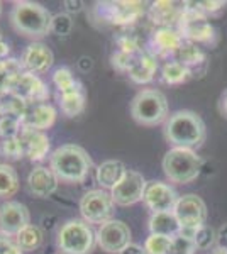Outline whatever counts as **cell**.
<instances>
[{"instance_id": "4316f807", "label": "cell", "mask_w": 227, "mask_h": 254, "mask_svg": "<svg viewBox=\"0 0 227 254\" xmlns=\"http://www.w3.org/2000/svg\"><path fill=\"white\" fill-rule=\"evenodd\" d=\"M161 78L168 85H181L192 78V71L180 61H166L161 68Z\"/></svg>"}, {"instance_id": "f35d334b", "label": "cell", "mask_w": 227, "mask_h": 254, "mask_svg": "<svg viewBox=\"0 0 227 254\" xmlns=\"http://www.w3.org/2000/svg\"><path fill=\"white\" fill-rule=\"evenodd\" d=\"M190 3H192L197 10H200L204 15L216 14V12L226 7V2H221V0H212V2H209V0H199V2H190Z\"/></svg>"}, {"instance_id": "44dd1931", "label": "cell", "mask_w": 227, "mask_h": 254, "mask_svg": "<svg viewBox=\"0 0 227 254\" xmlns=\"http://www.w3.org/2000/svg\"><path fill=\"white\" fill-rule=\"evenodd\" d=\"M127 173V168L119 159H107L97 168V182L104 190H112L122 182Z\"/></svg>"}, {"instance_id": "5b68a950", "label": "cell", "mask_w": 227, "mask_h": 254, "mask_svg": "<svg viewBox=\"0 0 227 254\" xmlns=\"http://www.w3.org/2000/svg\"><path fill=\"white\" fill-rule=\"evenodd\" d=\"M168 100L159 90L144 88L131 102V116L138 124L146 127H154L166 122Z\"/></svg>"}, {"instance_id": "8992f818", "label": "cell", "mask_w": 227, "mask_h": 254, "mask_svg": "<svg viewBox=\"0 0 227 254\" xmlns=\"http://www.w3.org/2000/svg\"><path fill=\"white\" fill-rule=\"evenodd\" d=\"M56 243L63 254H90L97 244V237L88 222L70 219L58 231Z\"/></svg>"}, {"instance_id": "836d02e7", "label": "cell", "mask_w": 227, "mask_h": 254, "mask_svg": "<svg viewBox=\"0 0 227 254\" xmlns=\"http://www.w3.org/2000/svg\"><path fill=\"white\" fill-rule=\"evenodd\" d=\"M193 241H195L197 249H210L217 243V232L214 231V227L204 224L202 227H199V231H197L195 239Z\"/></svg>"}, {"instance_id": "7402d4cb", "label": "cell", "mask_w": 227, "mask_h": 254, "mask_svg": "<svg viewBox=\"0 0 227 254\" xmlns=\"http://www.w3.org/2000/svg\"><path fill=\"white\" fill-rule=\"evenodd\" d=\"M158 71V60L151 51H143L136 60L133 69L129 71V78L134 83H150L154 80Z\"/></svg>"}, {"instance_id": "3957f363", "label": "cell", "mask_w": 227, "mask_h": 254, "mask_svg": "<svg viewBox=\"0 0 227 254\" xmlns=\"http://www.w3.org/2000/svg\"><path fill=\"white\" fill-rule=\"evenodd\" d=\"M51 19L46 7L36 2H15L10 10V24L19 34L31 39H41L51 32Z\"/></svg>"}, {"instance_id": "ab89813d", "label": "cell", "mask_w": 227, "mask_h": 254, "mask_svg": "<svg viewBox=\"0 0 227 254\" xmlns=\"http://www.w3.org/2000/svg\"><path fill=\"white\" fill-rule=\"evenodd\" d=\"M24 251L19 248L15 241H12L9 236L0 232V254H22Z\"/></svg>"}, {"instance_id": "cb8c5ba5", "label": "cell", "mask_w": 227, "mask_h": 254, "mask_svg": "<svg viewBox=\"0 0 227 254\" xmlns=\"http://www.w3.org/2000/svg\"><path fill=\"white\" fill-rule=\"evenodd\" d=\"M181 225L176 219L175 212H158L150 217V231L151 234L175 237L178 236Z\"/></svg>"}, {"instance_id": "6da1fadb", "label": "cell", "mask_w": 227, "mask_h": 254, "mask_svg": "<svg viewBox=\"0 0 227 254\" xmlns=\"http://www.w3.org/2000/svg\"><path fill=\"white\" fill-rule=\"evenodd\" d=\"M164 137L173 147L195 149L205 142L207 129L202 117L193 110H176L164 122Z\"/></svg>"}, {"instance_id": "9c48e42d", "label": "cell", "mask_w": 227, "mask_h": 254, "mask_svg": "<svg viewBox=\"0 0 227 254\" xmlns=\"http://www.w3.org/2000/svg\"><path fill=\"white\" fill-rule=\"evenodd\" d=\"M80 212L85 222L104 225L109 220H114L115 215V202L112 193L104 188L88 190L80 200Z\"/></svg>"}, {"instance_id": "7dc6e473", "label": "cell", "mask_w": 227, "mask_h": 254, "mask_svg": "<svg viewBox=\"0 0 227 254\" xmlns=\"http://www.w3.org/2000/svg\"><path fill=\"white\" fill-rule=\"evenodd\" d=\"M212 254H227V249H224V248H219V246H217V248L212 251Z\"/></svg>"}, {"instance_id": "30bf717a", "label": "cell", "mask_w": 227, "mask_h": 254, "mask_svg": "<svg viewBox=\"0 0 227 254\" xmlns=\"http://www.w3.org/2000/svg\"><path fill=\"white\" fill-rule=\"evenodd\" d=\"M95 15L98 20L114 26H129L144 14V3L141 2H98L95 3Z\"/></svg>"}, {"instance_id": "8d00e7d4", "label": "cell", "mask_w": 227, "mask_h": 254, "mask_svg": "<svg viewBox=\"0 0 227 254\" xmlns=\"http://www.w3.org/2000/svg\"><path fill=\"white\" fill-rule=\"evenodd\" d=\"M139 55H131V53H126V51H115L112 55V58H110V61H112V66L115 69H119V71H126L129 73L131 69H133L136 60H138Z\"/></svg>"}, {"instance_id": "277c9868", "label": "cell", "mask_w": 227, "mask_h": 254, "mask_svg": "<svg viewBox=\"0 0 227 254\" xmlns=\"http://www.w3.org/2000/svg\"><path fill=\"white\" fill-rule=\"evenodd\" d=\"M202 158L193 149L171 147L163 158V171L171 183L187 185L199 178L202 171Z\"/></svg>"}, {"instance_id": "d4e9b609", "label": "cell", "mask_w": 227, "mask_h": 254, "mask_svg": "<svg viewBox=\"0 0 227 254\" xmlns=\"http://www.w3.org/2000/svg\"><path fill=\"white\" fill-rule=\"evenodd\" d=\"M176 61H180L181 64H185L187 68H190L192 71V78L193 76H199L197 73L199 68H205V61H207V56L205 53L202 51V48L199 44H193V43H185L183 46L180 48V51L176 53Z\"/></svg>"}, {"instance_id": "9a60e30c", "label": "cell", "mask_w": 227, "mask_h": 254, "mask_svg": "<svg viewBox=\"0 0 227 254\" xmlns=\"http://www.w3.org/2000/svg\"><path fill=\"white\" fill-rule=\"evenodd\" d=\"M178 193L175 191V188L170 187L168 183L163 182H150L144 191L143 202L146 203V207L150 208L152 214L158 212H173L178 202Z\"/></svg>"}, {"instance_id": "f1b7e54d", "label": "cell", "mask_w": 227, "mask_h": 254, "mask_svg": "<svg viewBox=\"0 0 227 254\" xmlns=\"http://www.w3.org/2000/svg\"><path fill=\"white\" fill-rule=\"evenodd\" d=\"M44 241V234L43 231L38 227V225H27L24 231H20L17 236H15V243L22 251H36Z\"/></svg>"}, {"instance_id": "e575fe53", "label": "cell", "mask_w": 227, "mask_h": 254, "mask_svg": "<svg viewBox=\"0 0 227 254\" xmlns=\"http://www.w3.org/2000/svg\"><path fill=\"white\" fill-rule=\"evenodd\" d=\"M31 105H27L24 100H20L17 97H10L7 102H2V109H3V116H12L17 117L22 121L24 116L27 114V110Z\"/></svg>"}, {"instance_id": "7c38bea8", "label": "cell", "mask_w": 227, "mask_h": 254, "mask_svg": "<svg viewBox=\"0 0 227 254\" xmlns=\"http://www.w3.org/2000/svg\"><path fill=\"white\" fill-rule=\"evenodd\" d=\"M148 182L144 180V176L136 170H127L126 176L122 178V182L119 185H115L110 193L115 202V205L121 207H129L134 203L141 202L144 198V191H146Z\"/></svg>"}, {"instance_id": "d590c367", "label": "cell", "mask_w": 227, "mask_h": 254, "mask_svg": "<svg viewBox=\"0 0 227 254\" xmlns=\"http://www.w3.org/2000/svg\"><path fill=\"white\" fill-rule=\"evenodd\" d=\"M73 29V20L70 17V14L60 12L55 14L51 19V32L56 36H68Z\"/></svg>"}, {"instance_id": "f6af8a7d", "label": "cell", "mask_w": 227, "mask_h": 254, "mask_svg": "<svg viewBox=\"0 0 227 254\" xmlns=\"http://www.w3.org/2000/svg\"><path fill=\"white\" fill-rule=\"evenodd\" d=\"M65 7H67L68 12H80L81 10V5L83 2H73V0H65Z\"/></svg>"}, {"instance_id": "60d3db41", "label": "cell", "mask_w": 227, "mask_h": 254, "mask_svg": "<svg viewBox=\"0 0 227 254\" xmlns=\"http://www.w3.org/2000/svg\"><path fill=\"white\" fill-rule=\"evenodd\" d=\"M217 110L221 114L222 119L227 121V88L222 90V93L219 95V100H217Z\"/></svg>"}, {"instance_id": "4dcf8cb0", "label": "cell", "mask_w": 227, "mask_h": 254, "mask_svg": "<svg viewBox=\"0 0 227 254\" xmlns=\"http://www.w3.org/2000/svg\"><path fill=\"white\" fill-rule=\"evenodd\" d=\"M0 158L7 159V161H19L24 158V147L19 136L0 141Z\"/></svg>"}, {"instance_id": "f546056e", "label": "cell", "mask_w": 227, "mask_h": 254, "mask_svg": "<svg viewBox=\"0 0 227 254\" xmlns=\"http://www.w3.org/2000/svg\"><path fill=\"white\" fill-rule=\"evenodd\" d=\"M61 112L67 117H76L85 110V90L83 92L70 93V95H60Z\"/></svg>"}, {"instance_id": "681fc988", "label": "cell", "mask_w": 227, "mask_h": 254, "mask_svg": "<svg viewBox=\"0 0 227 254\" xmlns=\"http://www.w3.org/2000/svg\"><path fill=\"white\" fill-rule=\"evenodd\" d=\"M0 15H2V2H0Z\"/></svg>"}, {"instance_id": "8fae6325", "label": "cell", "mask_w": 227, "mask_h": 254, "mask_svg": "<svg viewBox=\"0 0 227 254\" xmlns=\"http://www.w3.org/2000/svg\"><path fill=\"white\" fill-rule=\"evenodd\" d=\"M131 236L133 234H131L129 225L117 219L100 225L98 231L95 232L98 248L109 254H119L124 248H127L133 239Z\"/></svg>"}, {"instance_id": "1f68e13d", "label": "cell", "mask_w": 227, "mask_h": 254, "mask_svg": "<svg viewBox=\"0 0 227 254\" xmlns=\"http://www.w3.org/2000/svg\"><path fill=\"white\" fill-rule=\"evenodd\" d=\"M171 243L173 237L151 234L144 243V251L146 254H171Z\"/></svg>"}, {"instance_id": "ac0fdd59", "label": "cell", "mask_w": 227, "mask_h": 254, "mask_svg": "<svg viewBox=\"0 0 227 254\" xmlns=\"http://www.w3.org/2000/svg\"><path fill=\"white\" fill-rule=\"evenodd\" d=\"M58 182L56 175L51 168L46 166H34L27 176V188L38 198H48L56 191Z\"/></svg>"}, {"instance_id": "7a4b0ae2", "label": "cell", "mask_w": 227, "mask_h": 254, "mask_svg": "<svg viewBox=\"0 0 227 254\" xmlns=\"http://www.w3.org/2000/svg\"><path fill=\"white\" fill-rule=\"evenodd\" d=\"M92 158L81 146L63 144L49 156V168L63 183H81L92 170Z\"/></svg>"}, {"instance_id": "484cf974", "label": "cell", "mask_w": 227, "mask_h": 254, "mask_svg": "<svg viewBox=\"0 0 227 254\" xmlns=\"http://www.w3.org/2000/svg\"><path fill=\"white\" fill-rule=\"evenodd\" d=\"M53 83L58 88V93L60 95H70V93H76V92H83V85H81L80 80H76L73 76L72 69L67 66L58 68L55 73H53Z\"/></svg>"}, {"instance_id": "c3c4849f", "label": "cell", "mask_w": 227, "mask_h": 254, "mask_svg": "<svg viewBox=\"0 0 227 254\" xmlns=\"http://www.w3.org/2000/svg\"><path fill=\"white\" fill-rule=\"evenodd\" d=\"M0 117H3V109H2V102H0Z\"/></svg>"}, {"instance_id": "ee69618b", "label": "cell", "mask_w": 227, "mask_h": 254, "mask_svg": "<svg viewBox=\"0 0 227 254\" xmlns=\"http://www.w3.org/2000/svg\"><path fill=\"white\" fill-rule=\"evenodd\" d=\"M93 66V61L92 58H88V56H81L80 60H78V68L81 69V71H88V69H92Z\"/></svg>"}, {"instance_id": "d6a6232c", "label": "cell", "mask_w": 227, "mask_h": 254, "mask_svg": "<svg viewBox=\"0 0 227 254\" xmlns=\"http://www.w3.org/2000/svg\"><path fill=\"white\" fill-rule=\"evenodd\" d=\"M22 130V121L12 116H3L0 117V137L9 139V137H17Z\"/></svg>"}, {"instance_id": "ba28073f", "label": "cell", "mask_w": 227, "mask_h": 254, "mask_svg": "<svg viewBox=\"0 0 227 254\" xmlns=\"http://www.w3.org/2000/svg\"><path fill=\"white\" fill-rule=\"evenodd\" d=\"M7 95L17 97L24 100L27 105L44 104L49 98V90L44 85V81L36 76L34 73L22 71L19 75H10L5 78Z\"/></svg>"}, {"instance_id": "74e56055", "label": "cell", "mask_w": 227, "mask_h": 254, "mask_svg": "<svg viewBox=\"0 0 227 254\" xmlns=\"http://www.w3.org/2000/svg\"><path fill=\"white\" fill-rule=\"evenodd\" d=\"M197 246L195 241L188 239V237L183 236H175L171 243V254H195Z\"/></svg>"}, {"instance_id": "bcb514c9", "label": "cell", "mask_w": 227, "mask_h": 254, "mask_svg": "<svg viewBox=\"0 0 227 254\" xmlns=\"http://www.w3.org/2000/svg\"><path fill=\"white\" fill-rule=\"evenodd\" d=\"M7 55H9V44L5 41H0V60L7 58Z\"/></svg>"}, {"instance_id": "e0dca14e", "label": "cell", "mask_w": 227, "mask_h": 254, "mask_svg": "<svg viewBox=\"0 0 227 254\" xmlns=\"http://www.w3.org/2000/svg\"><path fill=\"white\" fill-rule=\"evenodd\" d=\"M19 139L24 147V156L31 159L32 163L43 161V159L48 156L51 142H49V137L43 130H34V129L22 127V130H20V134H19Z\"/></svg>"}, {"instance_id": "2e32d148", "label": "cell", "mask_w": 227, "mask_h": 254, "mask_svg": "<svg viewBox=\"0 0 227 254\" xmlns=\"http://www.w3.org/2000/svg\"><path fill=\"white\" fill-rule=\"evenodd\" d=\"M53 61H55V55L49 46L41 41H34L26 48L20 63L26 71L36 75V73H46L53 66Z\"/></svg>"}, {"instance_id": "52a82bcc", "label": "cell", "mask_w": 227, "mask_h": 254, "mask_svg": "<svg viewBox=\"0 0 227 254\" xmlns=\"http://www.w3.org/2000/svg\"><path fill=\"white\" fill-rule=\"evenodd\" d=\"M176 29L180 31V34L183 36V39L187 43L214 44L217 39V31L207 20V15H204L200 10H197L190 2L183 3Z\"/></svg>"}, {"instance_id": "83f0119b", "label": "cell", "mask_w": 227, "mask_h": 254, "mask_svg": "<svg viewBox=\"0 0 227 254\" xmlns=\"http://www.w3.org/2000/svg\"><path fill=\"white\" fill-rule=\"evenodd\" d=\"M19 190V175L9 163H0V198H10Z\"/></svg>"}, {"instance_id": "f907efd6", "label": "cell", "mask_w": 227, "mask_h": 254, "mask_svg": "<svg viewBox=\"0 0 227 254\" xmlns=\"http://www.w3.org/2000/svg\"><path fill=\"white\" fill-rule=\"evenodd\" d=\"M0 41H3V39H2V34H0Z\"/></svg>"}, {"instance_id": "603a6c76", "label": "cell", "mask_w": 227, "mask_h": 254, "mask_svg": "<svg viewBox=\"0 0 227 254\" xmlns=\"http://www.w3.org/2000/svg\"><path fill=\"white\" fill-rule=\"evenodd\" d=\"M181 9L183 7H176V3L173 2L159 0V2H154L150 7V17L159 27H173V24L178 26Z\"/></svg>"}, {"instance_id": "b9f144b4", "label": "cell", "mask_w": 227, "mask_h": 254, "mask_svg": "<svg viewBox=\"0 0 227 254\" xmlns=\"http://www.w3.org/2000/svg\"><path fill=\"white\" fill-rule=\"evenodd\" d=\"M119 254H146V251H144V246L131 243L127 248H124Z\"/></svg>"}, {"instance_id": "d6986e66", "label": "cell", "mask_w": 227, "mask_h": 254, "mask_svg": "<svg viewBox=\"0 0 227 254\" xmlns=\"http://www.w3.org/2000/svg\"><path fill=\"white\" fill-rule=\"evenodd\" d=\"M187 41L183 39V36L180 34L178 29L175 27H159L152 32L151 38V46H152V55L158 56H170L176 55L180 51V48Z\"/></svg>"}, {"instance_id": "4fadbf2b", "label": "cell", "mask_w": 227, "mask_h": 254, "mask_svg": "<svg viewBox=\"0 0 227 254\" xmlns=\"http://www.w3.org/2000/svg\"><path fill=\"white\" fill-rule=\"evenodd\" d=\"M173 212H175L181 227H200L207 220V205L195 193L180 196Z\"/></svg>"}, {"instance_id": "7bdbcfd3", "label": "cell", "mask_w": 227, "mask_h": 254, "mask_svg": "<svg viewBox=\"0 0 227 254\" xmlns=\"http://www.w3.org/2000/svg\"><path fill=\"white\" fill-rule=\"evenodd\" d=\"M217 243H219V248L227 249V224H224L217 231Z\"/></svg>"}, {"instance_id": "5bb4252c", "label": "cell", "mask_w": 227, "mask_h": 254, "mask_svg": "<svg viewBox=\"0 0 227 254\" xmlns=\"http://www.w3.org/2000/svg\"><path fill=\"white\" fill-rule=\"evenodd\" d=\"M31 225L29 208L20 202L7 200L0 205V232L5 236H17L20 231Z\"/></svg>"}, {"instance_id": "ffe728a7", "label": "cell", "mask_w": 227, "mask_h": 254, "mask_svg": "<svg viewBox=\"0 0 227 254\" xmlns=\"http://www.w3.org/2000/svg\"><path fill=\"white\" fill-rule=\"evenodd\" d=\"M56 122V109L49 104L31 105L27 114L22 119V127L34 130L49 129Z\"/></svg>"}]
</instances>
